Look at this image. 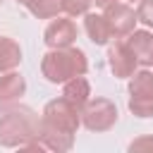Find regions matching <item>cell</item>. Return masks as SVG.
Wrapping results in <instances>:
<instances>
[{"mask_svg":"<svg viewBox=\"0 0 153 153\" xmlns=\"http://www.w3.org/2000/svg\"><path fill=\"white\" fill-rule=\"evenodd\" d=\"M41 134V117L24 103H2L0 108V146L24 148Z\"/></svg>","mask_w":153,"mask_h":153,"instance_id":"obj_2","label":"cell"},{"mask_svg":"<svg viewBox=\"0 0 153 153\" xmlns=\"http://www.w3.org/2000/svg\"><path fill=\"white\" fill-rule=\"evenodd\" d=\"M108 24H110V31H112V38H124L129 36L134 29H136V22H139V14L134 7L124 5V2H115L110 7L103 10Z\"/></svg>","mask_w":153,"mask_h":153,"instance_id":"obj_7","label":"cell"},{"mask_svg":"<svg viewBox=\"0 0 153 153\" xmlns=\"http://www.w3.org/2000/svg\"><path fill=\"white\" fill-rule=\"evenodd\" d=\"M0 5H2V0H0Z\"/></svg>","mask_w":153,"mask_h":153,"instance_id":"obj_20","label":"cell"},{"mask_svg":"<svg viewBox=\"0 0 153 153\" xmlns=\"http://www.w3.org/2000/svg\"><path fill=\"white\" fill-rule=\"evenodd\" d=\"M93 2H96V7L105 10V7H110V5H115V2H120V0H93Z\"/></svg>","mask_w":153,"mask_h":153,"instance_id":"obj_18","label":"cell"},{"mask_svg":"<svg viewBox=\"0 0 153 153\" xmlns=\"http://www.w3.org/2000/svg\"><path fill=\"white\" fill-rule=\"evenodd\" d=\"M146 148H153V136H139L129 143V151H146Z\"/></svg>","mask_w":153,"mask_h":153,"instance_id":"obj_17","label":"cell"},{"mask_svg":"<svg viewBox=\"0 0 153 153\" xmlns=\"http://www.w3.org/2000/svg\"><path fill=\"white\" fill-rule=\"evenodd\" d=\"M84 31L86 36L91 38V43L96 45H108L110 38H112V31H110V24L105 19V14L100 12H86L84 14Z\"/></svg>","mask_w":153,"mask_h":153,"instance_id":"obj_9","label":"cell"},{"mask_svg":"<svg viewBox=\"0 0 153 153\" xmlns=\"http://www.w3.org/2000/svg\"><path fill=\"white\" fill-rule=\"evenodd\" d=\"M62 98H67L74 108L81 110L88 103V98H91V84H88V79L81 74V76H74V79L65 81L62 84Z\"/></svg>","mask_w":153,"mask_h":153,"instance_id":"obj_12","label":"cell"},{"mask_svg":"<svg viewBox=\"0 0 153 153\" xmlns=\"http://www.w3.org/2000/svg\"><path fill=\"white\" fill-rule=\"evenodd\" d=\"M131 2H141V0H131Z\"/></svg>","mask_w":153,"mask_h":153,"instance_id":"obj_19","label":"cell"},{"mask_svg":"<svg viewBox=\"0 0 153 153\" xmlns=\"http://www.w3.org/2000/svg\"><path fill=\"white\" fill-rule=\"evenodd\" d=\"M136 14H139V22L153 31V0H141L136 7Z\"/></svg>","mask_w":153,"mask_h":153,"instance_id":"obj_16","label":"cell"},{"mask_svg":"<svg viewBox=\"0 0 153 153\" xmlns=\"http://www.w3.org/2000/svg\"><path fill=\"white\" fill-rule=\"evenodd\" d=\"M93 0H62V7H65V14L69 17H84L88 12Z\"/></svg>","mask_w":153,"mask_h":153,"instance_id":"obj_15","label":"cell"},{"mask_svg":"<svg viewBox=\"0 0 153 153\" xmlns=\"http://www.w3.org/2000/svg\"><path fill=\"white\" fill-rule=\"evenodd\" d=\"M124 41L139 57V65H151L153 60V31L151 29H134L129 36H124Z\"/></svg>","mask_w":153,"mask_h":153,"instance_id":"obj_10","label":"cell"},{"mask_svg":"<svg viewBox=\"0 0 153 153\" xmlns=\"http://www.w3.org/2000/svg\"><path fill=\"white\" fill-rule=\"evenodd\" d=\"M88 72V60L81 48L67 45V48H48V53L41 60V74L50 84H65L74 76H81Z\"/></svg>","mask_w":153,"mask_h":153,"instance_id":"obj_3","label":"cell"},{"mask_svg":"<svg viewBox=\"0 0 153 153\" xmlns=\"http://www.w3.org/2000/svg\"><path fill=\"white\" fill-rule=\"evenodd\" d=\"M26 93V81L19 72L10 69L0 74V105L2 103H14Z\"/></svg>","mask_w":153,"mask_h":153,"instance_id":"obj_11","label":"cell"},{"mask_svg":"<svg viewBox=\"0 0 153 153\" xmlns=\"http://www.w3.org/2000/svg\"><path fill=\"white\" fill-rule=\"evenodd\" d=\"M81 127V110L67 98H53L41 112V134L24 148L31 151H57L65 153L74 146V134Z\"/></svg>","mask_w":153,"mask_h":153,"instance_id":"obj_1","label":"cell"},{"mask_svg":"<svg viewBox=\"0 0 153 153\" xmlns=\"http://www.w3.org/2000/svg\"><path fill=\"white\" fill-rule=\"evenodd\" d=\"M108 65L117 79H129L139 67V57L124 38H115V43L108 48Z\"/></svg>","mask_w":153,"mask_h":153,"instance_id":"obj_6","label":"cell"},{"mask_svg":"<svg viewBox=\"0 0 153 153\" xmlns=\"http://www.w3.org/2000/svg\"><path fill=\"white\" fill-rule=\"evenodd\" d=\"M19 5H24L33 17L38 19H53L57 17L60 12H65L62 7V0H17Z\"/></svg>","mask_w":153,"mask_h":153,"instance_id":"obj_14","label":"cell"},{"mask_svg":"<svg viewBox=\"0 0 153 153\" xmlns=\"http://www.w3.org/2000/svg\"><path fill=\"white\" fill-rule=\"evenodd\" d=\"M22 62V48L14 38L10 36H0V74L17 69Z\"/></svg>","mask_w":153,"mask_h":153,"instance_id":"obj_13","label":"cell"},{"mask_svg":"<svg viewBox=\"0 0 153 153\" xmlns=\"http://www.w3.org/2000/svg\"><path fill=\"white\" fill-rule=\"evenodd\" d=\"M151 65H153V60H151Z\"/></svg>","mask_w":153,"mask_h":153,"instance_id":"obj_21","label":"cell"},{"mask_svg":"<svg viewBox=\"0 0 153 153\" xmlns=\"http://www.w3.org/2000/svg\"><path fill=\"white\" fill-rule=\"evenodd\" d=\"M81 124L88 131H108L117 124V105L110 98H88L81 108Z\"/></svg>","mask_w":153,"mask_h":153,"instance_id":"obj_5","label":"cell"},{"mask_svg":"<svg viewBox=\"0 0 153 153\" xmlns=\"http://www.w3.org/2000/svg\"><path fill=\"white\" fill-rule=\"evenodd\" d=\"M129 110L136 117H153V72L136 69L129 76Z\"/></svg>","mask_w":153,"mask_h":153,"instance_id":"obj_4","label":"cell"},{"mask_svg":"<svg viewBox=\"0 0 153 153\" xmlns=\"http://www.w3.org/2000/svg\"><path fill=\"white\" fill-rule=\"evenodd\" d=\"M74 41H76V24L69 19V14L53 17L43 31V43L48 48H67V45H74Z\"/></svg>","mask_w":153,"mask_h":153,"instance_id":"obj_8","label":"cell"}]
</instances>
